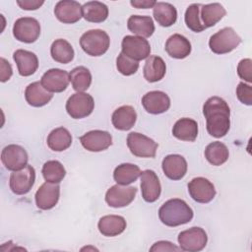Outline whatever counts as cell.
Here are the masks:
<instances>
[{
	"label": "cell",
	"instance_id": "13",
	"mask_svg": "<svg viewBox=\"0 0 252 252\" xmlns=\"http://www.w3.org/2000/svg\"><path fill=\"white\" fill-rule=\"evenodd\" d=\"M188 192L191 198L202 204L210 203L216 196L214 184L205 177H195L188 183Z\"/></svg>",
	"mask_w": 252,
	"mask_h": 252
},
{
	"label": "cell",
	"instance_id": "10",
	"mask_svg": "<svg viewBox=\"0 0 252 252\" xmlns=\"http://www.w3.org/2000/svg\"><path fill=\"white\" fill-rule=\"evenodd\" d=\"M35 181L34 168L27 164L24 168L13 171L10 175L9 186L11 191L16 195H25L29 193Z\"/></svg>",
	"mask_w": 252,
	"mask_h": 252
},
{
	"label": "cell",
	"instance_id": "12",
	"mask_svg": "<svg viewBox=\"0 0 252 252\" xmlns=\"http://www.w3.org/2000/svg\"><path fill=\"white\" fill-rule=\"evenodd\" d=\"M136 194V187L116 184L106 191L105 202L112 208H123L132 203Z\"/></svg>",
	"mask_w": 252,
	"mask_h": 252
},
{
	"label": "cell",
	"instance_id": "21",
	"mask_svg": "<svg viewBox=\"0 0 252 252\" xmlns=\"http://www.w3.org/2000/svg\"><path fill=\"white\" fill-rule=\"evenodd\" d=\"M13 59L17 64L19 74L23 77L34 74L38 68L37 56L32 51L17 49L13 54Z\"/></svg>",
	"mask_w": 252,
	"mask_h": 252
},
{
	"label": "cell",
	"instance_id": "24",
	"mask_svg": "<svg viewBox=\"0 0 252 252\" xmlns=\"http://www.w3.org/2000/svg\"><path fill=\"white\" fill-rule=\"evenodd\" d=\"M136 120L137 113L131 105H122L116 108L111 116L112 125L120 131L130 130L135 125Z\"/></svg>",
	"mask_w": 252,
	"mask_h": 252
},
{
	"label": "cell",
	"instance_id": "5",
	"mask_svg": "<svg viewBox=\"0 0 252 252\" xmlns=\"http://www.w3.org/2000/svg\"><path fill=\"white\" fill-rule=\"evenodd\" d=\"M127 146L135 157L155 158L158 144L144 134L131 132L127 136Z\"/></svg>",
	"mask_w": 252,
	"mask_h": 252
},
{
	"label": "cell",
	"instance_id": "7",
	"mask_svg": "<svg viewBox=\"0 0 252 252\" xmlns=\"http://www.w3.org/2000/svg\"><path fill=\"white\" fill-rule=\"evenodd\" d=\"M66 111L74 119H81L89 116L94 108V101L87 93H75L66 102Z\"/></svg>",
	"mask_w": 252,
	"mask_h": 252
},
{
	"label": "cell",
	"instance_id": "3",
	"mask_svg": "<svg viewBox=\"0 0 252 252\" xmlns=\"http://www.w3.org/2000/svg\"><path fill=\"white\" fill-rule=\"evenodd\" d=\"M82 49L90 56H101L110 45V38L102 30H90L84 32L80 38Z\"/></svg>",
	"mask_w": 252,
	"mask_h": 252
},
{
	"label": "cell",
	"instance_id": "31",
	"mask_svg": "<svg viewBox=\"0 0 252 252\" xmlns=\"http://www.w3.org/2000/svg\"><path fill=\"white\" fill-rule=\"evenodd\" d=\"M47 146L54 152H63L72 144V135L64 127L53 129L47 137Z\"/></svg>",
	"mask_w": 252,
	"mask_h": 252
},
{
	"label": "cell",
	"instance_id": "43",
	"mask_svg": "<svg viewBox=\"0 0 252 252\" xmlns=\"http://www.w3.org/2000/svg\"><path fill=\"white\" fill-rule=\"evenodd\" d=\"M0 67H1V72H0V81L2 83H5L8 81L12 74H13V69L11 64L3 57L0 58Z\"/></svg>",
	"mask_w": 252,
	"mask_h": 252
},
{
	"label": "cell",
	"instance_id": "37",
	"mask_svg": "<svg viewBox=\"0 0 252 252\" xmlns=\"http://www.w3.org/2000/svg\"><path fill=\"white\" fill-rule=\"evenodd\" d=\"M41 173L46 182L59 184L64 179L66 170L60 161L47 160L42 166Z\"/></svg>",
	"mask_w": 252,
	"mask_h": 252
},
{
	"label": "cell",
	"instance_id": "45",
	"mask_svg": "<svg viewBox=\"0 0 252 252\" xmlns=\"http://www.w3.org/2000/svg\"><path fill=\"white\" fill-rule=\"evenodd\" d=\"M157 2L154 0H131L130 4L137 9H149L153 8Z\"/></svg>",
	"mask_w": 252,
	"mask_h": 252
},
{
	"label": "cell",
	"instance_id": "9",
	"mask_svg": "<svg viewBox=\"0 0 252 252\" xmlns=\"http://www.w3.org/2000/svg\"><path fill=\"white\" fill-rule=\"evenodd\" d=\"M179 247L183 251L198 252L205 248L208 242L206 231L198 226L183 230L177 237Z\"/></svg>",
	"mask_w": 252,
	"mask_h": 252
},
{
	"label": "cell",
	"instance_id": "16",
	"mask_svg": "<svg viewBox=\"0 0 252 252\" xmlns=\"http://www.w3.org/2000/svg\"><path fill=\"white\" fill-rule=\"evenodd\" d=\"M69 82V73L58 68L47 70L40 80L41 85L50 93H62L67 89Z\"/></svg>",
	"mask_w": 252,
	"mask_h": 252
},
{
	"label": "cell",
	"instance_id": "39",
	"mask_svg": "<svg viewBox=\"0 0 252 252\" xmlns=\"http://www.w3.org/2000/svg\"><path fill=\"white\" fill-rule=\"evenodd\" d=\"M116 68L124 76H131L138 71L139 63L120 52L116 58Z\"/></svg>",
	"mask_w": 252,
	"mask_h": 252
},
{
	"label": "cell",
	"instance_id": "23",
	"mask_svg": "<svg viewBox=\"0 0 252 252\" xmlns=\"http://www.w3.org/2000/svg\"><path fill=\"white\" fill-rule=\"evenodd\" d=\"M53 97V94L48 92L40 82L30 84L25 91V98L27 102L33 107H41L47 104Z\"/></svg>",
	"mask_w": 252,
	"mask_h": 252
},
{
	"label": "cell",
	"instance_id": "35",
	"mask_svg": "<svg viewBox=\"0 0 252 252\" xmlns=\"http://www.w3.org/2000/svg\"><path fill=\"white\" fill-rule=\"evenodd\" d=\"M228 156L229 152L227 147L219 141L209 144L205 149V158L215 166L223 164L228 159Z\"/></svg>",
	"mask_w": 252,
	"mask_h": 252
},
{
	"label": "cell",
	"instance_id": "1",
	"mask_svg": "<svg viewBox=\"0 0 252 252\" xmlns=\"http://www.w3.org/2000/svg\"><path fill=\"white\" fill-rule=\"evenodd\" d=\"M208 133L215 138L225 136L230 128V108L220 96L209 97L203 105Z\"/></svg>",
	"mask_w": 252,
	"mask_h": 252
},
{
	"label": "cell",
	"instance_id": "8",
	"mask_svg": "<svg viewBox=\"0 0 252 252\" xmlns=\"http://www.w3.org/2000/svg\"><path fill=\"white\" fill-rule=\"evenodd\" d=\"M121 49L124 55L135 61L147 59L151 53L149 41L138 35H125L121 42Z\"/></svg>",
	"mask_w": 252,
	"mask_h": 252
},
{
	"label": "cell",
	"instance_id": "14",
	"mask_svg": "<svg viewBox=\"0 0 252 252\" xmlns=\"http://www.w3.org/2000/svg\"><path fill=\"white\" fill-rule=\"evenodd\" d=\"M82 146L89 152H102L112 145V136L103 130H92L80 137Z\"/></svg>",
	"mask_w": 252,
	"mask_h": 252
},
{
	"label": "cell",
	"instance_id": "15",
	"mask_svg": "<svg viewBox=\"0 0 252 252\" xmlns=\"http://www.w3.org/2000/svg\"><path fill=\"white\" fill-rule=\"evenodd\" d=\"M141 191L143 199L148 203L156 202L161 192V186L157 173L154 170L146 169L141 171Z\"/></svg>",
	"mask_w": 252,
	"mask_h": 252
},
{
	"label": "cell",
	"instance_id": "25",
	"mask_svg": "<svg viewBox=\"0 0 252 252\" xmlns=\"http://www.w3.org/2000/svg\"><path fill=\"white\" fill-rule=\"evenodd\" d=\"M126 220L123 217L117 215L103 216L99 219L97 227L99 232L108 237H113L121 234L126 228Z\"/></svg>",
	"mask_w": 252,
	"mask_h": 252
},
{
	"label": "cell",
	"instance_id": "20",
	"mask_svg": "<svg viewBox=\"0 0 252 252\" xmlns=\"http://www.w3.org/2000/svg\"><path fill=\"white\" fill-rule=\"evenodd\" d=\"M161 168L169 179L180 180L187 172V161L180 155H168L162 159Z\"/></svg>",
	"mask_w": 252,
	"mask_h": 252
},
{
	"label": "cell",
	"instance_id": "41",
	"mask_svg": "<svg viewBox=\"0 0 252 252\" xmlns=\"http://www.w3.org/2000/svg\"><path fill=\"white\" fill-rule=\"evenodd\" d=\"M252 61L250 58H245L240 60L237 66V74L244 81L252 82Z\"/></svg>",
	"mask_w": 252,
	"mask_h": 252
},
{
	"label": "cell",
	"instance_id": "40",
	"mask_svg": "<svg viewBox=\"0 0 252 252\" xmlns=\"http://www.w3.org/2000/svg\"><path fill=\"white\" fill-rule=\"evenodd\" d=\"M236 96L240 102L246 105L252 104V88L250 85L240 82L236 88Z\"/></svg>",
	"mask_w": 252,
	"mask_h": 252
},
{
	"label": "cell",
	"instance_id": "4",
	"mask_svg": "<svg viewBox=\"0 0 252 252\" xmlns=\"http://www.w3.org/2000/svg\"><path fill=\"white\" fill-rule=\"evenodd\" d=\"M240 43L241 37L230 27L220 30L209 39V47L216 54L229 53Z\"/></svg>",
	"mask_w": 252,
	"mask_h": 252
},
{
	"label": "cell",
	"instance_id": "26",
	"mask_svg": "<svg viewBox=\"0 0 252 252\" xmlns=\"http://www.w3.org/2000/svg\"><path fill=\"white\" fill-rule=\"evenodd\" d=\"M128 30L141 37H150L155 32V24L150 16L132 15L127 21Z\"/></svg>",
	"mask_w": 252,
	"mask_h": 252
},
{
	"label": "cell",
	"instance_id": "30",
	"mask_svg": "<svg viewBox=\"0 0 252 252\" xmlns=\"http://www.w3.org/2000/svg\"><path fill=\"white\" fill-rule=\"evenodd\" d=\"M83 17L91 23H102L108 17V7L99 1H89L82 6Z\"/></svg>",
	"mask_w": 252,
	"mask_h": 252
},
{
	"label": "cell",
	"instance_id": "18",
	"mask_svg": "<svg viewBox=\"0 0 252 252\" xmlns=\"http://www.w3.org/2000/svg\"><path fill=\"white\" fill-rule=\"evenodd\" d=\"M55 17L63 24H74L83 17L82 5L73 0H62L56 3Z\"/></svg>",
	"mask_w": 252,
	"mask_h": 252
},
{
	"label": "cell",
	"instance_id": "34",
	"mask_svg": "<svg viewBox=\"0 0 252 252\" xmlns=\"http://www.w3.org/2000/svg\"><path fill=\"white\" fill-rule=\"evenodd\" d=\"M50 54L54 61L61 63V64H67L70 63L74 59V49L72 45L63 38L55 39L50 47Z\"/></svg>",
	"mask_w": 252,
	"mask_h": 252
},
{
	"label": "cell",
	"instance_id": "38",
	"mask_svg": "<svg viewBox=\"0 0 252 252\" xmlns=\"http://www.w3.org/2000/svg\"><path fill=\"white\" fill-rule=\"evenodd\" d=\"M201 4H191L185 12L184 20L187 28H189L191 31L195 32H201L204 30H206L205 26L201 22L200 18V9H201Z\"/></svg>",
	"mask_w": 252,
	"mask_h": 252
},
{
	"label": "cell",
	"instance_id": "29",
	"mask_svg": "<svg viewBox=\"0 0 252 252\" xmlns=\"http://www.w3.org/2000/svg\"><path fill=\"white\" fill-rule=\"evenodd\" d=\"M153 15L155 20L161 27H170L177 20L176 8L167 2H157L153 7Z\"/></svg>",
	"mask_w": 252,
	"mask_h": 252
},
{
	"label": "cell",
	"instance_id": "28",
	"mask_svg": "<svg viewBox=\"0 0 252 252\" xmlns=\"http://www.w3.org/2000/svg\"><path fill=\"white\" fill-rule=\"evenodd\" d=\"M172 134L178 140L194 142L198 136V123L192 118H181L175 122Z\"/></svg>",
	"mask_w": 252,
	"mask_h": 252
},
{
	"label": "cell",
	"instance_id": "27",
	"mask_svg": "<svg viewBox=\"0 0 252 252\" xmlns=\"http://www.w3.org/2000/svg\"><path fill=\"white\" fill-rule=\"evenodd\" d=\"M144 78L150 83L160 81L166 73V65L163 59L157 55H151L147 58L144 69Z\"/></svg>",
	"mask_w": 252,
	"mask_h": 252
},
{
	"label": "cell",
	"instance_id": "17",
	"mask_svg": "<svg viewBox=\"0 0 252 252\" xmlns=\"http://www.w3.org/2000/svg\"><path fill=\"white\" fill-rule=\"evenodd\" d=\"M60 197V187L58 184L45 182L35 192V204L40 210L47 211L56 206Z\"/></svg>",
	"mask_w": 252,
	"mask_h": 252
},
{
	"label": "cell",
	"instance_id": "36",
	"mask_svg": "<svg viewBox=\"0 0 252 252\" xmlns=\"http://www.w3.org/2000/svg\"><path fill=\"white\" fill-rule=\"evenodd\" d=\"M69 78L73 89L77 93H84L92 84V74L90 70L84 66H78L71 70Z\"/></svg>",
	"mask_w": 252,
	"mask_h": 252
},
{
	"label": "cell",
	"instance_id": "11",
	"mask_svg": "<svg viewBox=\"0 0 252 252\" xmlns=\"http://www.w3.org/2000/svg\"><path fill=\"white\" fill-rule=\"evenodd\" d=\"M1 160L8 170L17 171L28 164L29 156L22 146L11 144L2 150Z\"/></svg>",
	"mask_w": 252,
	"mask_h": 252
},
{
	"label": "cell",
	"instance_id": "22",
	"mask_svg": "<svg viewBox=\"0 0 252 252\" xmlns=\"http://www.w3.org/2000/svg\"><path fill=\"white\" fill-rule=\"evenodd\" d=\"M164 48L166 53L175 59L186 58L192 50L190 41L184 35L179 33L170 35L165 42Z\"/></svg>",
	"mask_w": 252,
	"mask_h": 252
},
{
	"label": "cell",
	"instance_id": "42",
	"mask_svg": "<svg viewBox=\"0 0 252 252\" xmlns=\"http://www.w3.org/2000/svg\"><path fill=\"white\" fill-rule=\"evenodd\" d=\"M181 250L180 247H177L170 241H165V240H160L156 243L150 248V251H179Z\"/></svg>",
	"mask_w": 252,
	"mask_h": 252
},
{
	"label": "cell",
	"instance_id": "33",
	"mask_svg": "<svg viewBox=\"0 0 252 252\" xmlns=\"http://www.w3.org/2000/svg\"><path fill=\"white\" fill-rule=\"evenodd\" d=\"M141 174V169L138 165L133 163H121L115 167L113 171V178L117 184L129 185L135 182Z\"/></svg>",
	"mask_w": 252,
	"mask_h": 252
},
{
	"label": "cell",
	"instance_id": "44",
	"mask_svg": "<svg viewBox=\"0 0 252 252\" xmlns=\"http://www.w3.org/2000/svg\"><path fill=\"white\" fill-rule=\"evenodd\" d=\"M44 1H38V0H18L17 4L23 9V10H36L38 9L41 5H43Z\"/></svg>",
	"mask_w": 252,
	"mask_h": 252
},
{
	"label": "cell",
	"instance_id": "2",
	"mask_svg": "<svg viewBox=\"0 0 252 252\" xmlns=\"http://www.w3.org/2000/svg\"><path fill=\"white\" fill-rule=\"evenodd\" d=\"M194 216L193 210L182 199L174 198L164 202L158 210L160 221L167 226H178L188 223Z\"/></svg>",
	"mask_w": 252,
	"mask_h": 252
},
{
	"label": "cell",
	"instance_id": "19",
	"mask_svg": "<svg viewBox=\"0 0 252 252\" xmlns=\"http://www.w3.org/2000/svg\"><path fill=\"white\" fill-rule=\"evenodd\" d=\"M142 105L151 114H161L170 107V98L161 91H151L142 97Z\"/></svg>",
	"mask_w": 252,
	"mask_h": 252
},
{
	"label": "cell",
	"instance_id": "32",
	"mask_svg": "<svg viewBox=\"0 0 252 252\" xmlns=\"http://www.w3.org/2000/svg\"><path fill=\"white\" fill-rule=\"evenodd\" d=\"M226 14L225 9L220 3H211L202 5L200 9V18L205 28L215 26Z\"/></svg>",
	"mask_w": 252,
	"mask_h": 252
},
{
	"label": "cell",
	"instance_id": "6",
	"mask_svg": "<svg viewBox=\"0 0 252 252\" xmlns=\"http://www.w3.org/2000/svg\"><path fill=\"white\" fill-rule=\"evenodd\" d=\"M40 34L39 22L32 17H23L16 20L13 26L14 37L25 43L34 42Z\"/></svg>",
	"mask_w": 252,
	"mask_h": 252
}]
</instances>
